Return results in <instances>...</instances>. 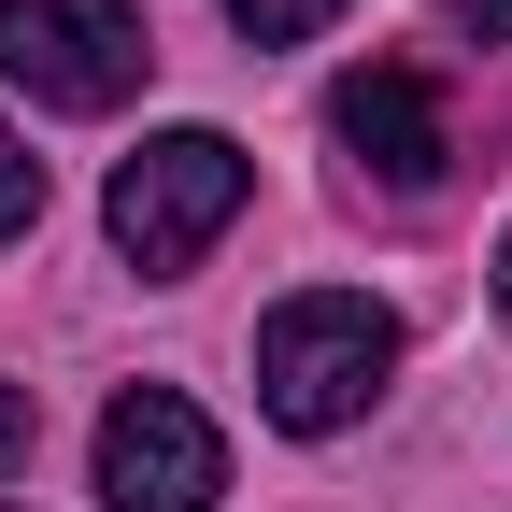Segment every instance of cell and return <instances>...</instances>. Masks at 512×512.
Here are the masks:
<instances>
[{
    "label": "cell",
    "mask_w": 512,
    "mask_h": 512,
    "mask_svg": "<svg viewBox=\"0 0 512 512\" xmlns=\"http://www.w3.org/2000/svg\"><path fill=\"white\" fill-rule=\"evenodd\" d=\"M441 15H456L470 43H512V0H441Z\"/></svg>",
    "instance_id": "9c48e42d"
},
{
    "label": "cell",
    "mask_w": 512,
    "mask_h": 512,
    "mask_svg": "<svg viewBox=\"0 0 512 512\" xmlns=\"http://www.w3.org/2000/svg\"><path fill=\"white\" fill-rule=\"evenodd\" d=\"M29 470V384H0V484Z\"/></svg>",
    "instance_id": "ba28073f"
},
{
    "label": "cell",
    "mask_w": 512,
    "mask_h": 512,
    "mask_svg": "<svg viewBox=\"0 0 512 512\" xmlns=\"http://www.w3.org/2000/svg\"><path fill=\"white\" fill-rule=\"evenodd\" d=\"M328 128H342V157L370 185H399V200H427V185L456 171V100H441L413 57H356V72L328 86Z\"/></svg>",
    "instance_id": "5b68a950"
},
{
    "label": "cell",
    "mask_w": 512,
    "mask_h": 512,
    "mask_svg": "<svg viewBox=\"0 0 512 512\" xmlns=\"http://www.w3.org/2000/svg\"><path fill=\"white\" fill-rule=\"evenodd\" d=\"M242 200H256V157L228 143V128H157L143 157H114L100 228H114V256L143 285H171V271H200V256L242 228Z\"/></svg>",
    "instance_id": "6da1fadb"
},
{
    "label": "cell",
    "mask_w": 512,
    "mask_h": 512,
    "mask_svg": "<svg viewBox=\"0 0 512 512\" xmlns=\"http://www.w3.org/2000/svg\"><path fill=\"white\" fill-rule=\"evenodd\" d=\"M384 370H399V313L356 299V285H313V299H285L271 328H256V413L299 427V441H328V427H356L384 399Z\"/></svg>",
    "instance_id": "7a4b0ae2"
},
{
    "label": "cell",
    "mask_w": 512,
    "mask_h": 512,
    "mask_svg": "<svg viewBox=\"0 0 512 512\" xmlns=\"http://www.w3.org/2000/svg\"><path fill=\"white\" fill-rule=\"evenodd\" d=\"M100 498L114 512H214L228 498V427L185 384H128L100 413Z\"/></svg>",
    "instance_id": "277c9868"
},
{
    "label": "cell",
    "mask_w": 512,
    "mask_h": 512,
    "mask_svg": "<svg viewBox=\"0 0 512 512\" xmlns=\"http://www.w3.org/2000/svg\"><path fill=\"white\" fill-rule=\"evenodd\" d=\"M143 0H0V72H15L43 114H114L128 86H143Z\"/></svg>",
    "instance_id": "3957f363"
},
{
    "label": "cell",
    "mask_w": 512,
    "mask_h": 512,
    "mask_svg": "<svg viewBox=\"0 0 512 512\" xmlns=\"http://www.w3.org/2000/svg\"><path fill=\"white\" fill-rule=\"evenodd\" d=\"M498 313H512V242H498Z\"/></svg>",
    "instance_id": "30bf717a"
},
{
    "label": "cell",
    "mask_w": 512,
    "mask_h": 512,
    "mask_svg": "<svg viewBox=\"0 0 512 512\" xmlns=\"http://www.w3.org/2000/svg\"><path fill=\"white\" fill-rule=\"evenodd\" d=\"M328 15H342V0H228V29H242V43H313Z\"/></svg>",
    "instance_id": "8992f818"
},
{
    "label": "cell",
    "mask_w": 512,
    "mask_h": 512,
    "mask_svg": "<svg viewBox=\"0 0 512 512\" xmlns=\"http://www.w3.org/2000/svg\"><path fill=\"white\" fill-rule=\"evenodd\" d=\"M15 228H43V157L0 128V242H15Z\"/></svg>",
    "instance_id": "52a82bcc"
}]
</instances>
